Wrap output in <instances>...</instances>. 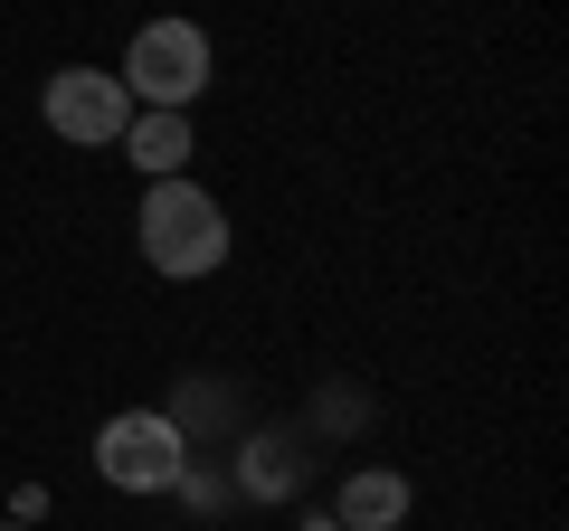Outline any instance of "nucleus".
Wrapping results in <instances>:
<instances>
[{
    "label": "nucleus",
    "instance_id": "7ed1b4c3",
    "mask_svg": "<svg viewBox=\"0 0 569 531\" xmlns=\"http://www.w3.org/2000/svg\"><path fill=\"white\" fill-rule=\"evenodd\" d=\"M181 465H190V437H181V418H162V409H123V418L96 428V474L114 493H171Z\"/></svg>",
    "mask_w": 569,
    "mask_h": 531
},
{
    "label": "nucleus",
    "instance_id": "1a4fd4ad",
    "mask_svg": "<svg viewBox=\"0 0 569 531\" xmlns=\"http://www.w3.org/2000/svg\"><path fill=\"white\" fill-rule=\"evenodd\" d=\"M10 531H20V522H10Z\"/></svg>",
    "mask_w": 569,
    "mask_h": 531
},
{
    "label": "nucleus",
    "instance_id": "423d86ee",
    "mask_svg": "<svg viewBox=\"0 0 569 531\" xmlns=\"http://www.w3.org/2000/svg\"><path fill=\"white\" fill-rule=\"evenodd\" d=\"M123 152H133V171H152V181H181V162H190V114H142V104H133Z\"/></svg>",
    "mask_w": 569,
    "mask_h": 531
},
{
    "label": "nucleus",
    "instance_id": "0eeeda50",
    "mask_svg": "<svg viewBox=\"0 0 569 531\" xmlns=\"http://www.w3.org/2000/svg\"><path fill=\"white\" fill-rule=\"evenodd\" d=\"M295 484H305V455L284 447V437H247V447H238V493H257V503H284Z\"/></svg>",
    "mask_w": 569,
    "mask_h": 531
},
{
    "label": "nucleus",
    "instance_id": "f257e3e1",
    "mask_svg": "<svg viewBox=\"0 0 569 531\" xmlns=\"http://www.w3.org/2000/svg\"><path fill=\"white\" fill-rule=\"evenodd\" d=\"M114 77L142 114H190L209 96V29L200 20H142Z\"/></svg>",
    "mask_w": 569,
    "mask_h": 531
},
{
    "label": "nucleus",
    "instance_id": "39448f33",
    "mask_svg": "<svg viewBox=\"0 0 569 531\" xmlns=\"http://www.w3.org/2000/svg\"><path fill=\"white\" fill-rule=\"evenodd\" d=\"M342 531H399L408 522V474H389V465H351V484H342V512H332Z\"/></svg>",
    "mask_w": 569,
    "mask_h": 531
},
{
    "label": "nucleus",
    "instance_id": "20e7f679",
    "mask_svg": "<svg viewBox=\"0 0 569 531\" xmlns=\"http://www.w3.org/2000/svg\"><path fill=\"white\" fill-rule=\"evenodd\" d=\"M39 114L58 123L67 143L104 152V143H123V123H133V96H123L114 67H58V77L39 86Z\"/></svg>",
    "mask_w": 569,
    "mask_h": 531
},
{
    "label": "nucleus",
    "instance_id": "6e6552de",
    "mask_svg": "<svg viewBox=\"0 0 569 531\" xmlns=\"http://www.w3.org/2000/svg\"><path fill=\"white\" fill-rule=\"evenodd\" d=\"M295 531H342V522H332V512H323V522H295Z\"/></svg>",
    "mask_w": 569,
    "mask_h": 531
},
{
    "label": "nucleus",
    "instance_id": "f03ea898",
    "mask_svg": "<svg viewBox=\"0 0 569 531\" xmlns=\"http://www.w3.org/2000/svg\"><path fill=\"white\" fill-rule=\"evenodd\" d=\"M142 257L162 266V275H219L228 266V209L209 200L200 181H152V200H142Z\"/></svg>",
    "mask_w": 569,
    "mask_h": 531
}]
</instances>
